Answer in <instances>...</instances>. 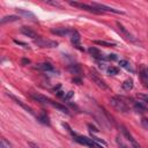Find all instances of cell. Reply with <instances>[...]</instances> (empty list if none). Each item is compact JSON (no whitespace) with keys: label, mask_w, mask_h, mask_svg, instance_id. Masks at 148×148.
<instances>
[{"label":"cell","mask_w":148,"mask_h":148,"mask_svg":"<svg viewBox=\"0 0 148 148\" xmlns=\"http://www.w3.org/2000/svg\"><path fill=\"white\" fill-rule=\"evenodd\" d=\"M110 104H111V106H112L116 111H118V112L125 113V112H127V111L130 110V108H128V105L126 104V102L124 101V98L118 97V96L111 97V98H110Z\"/></svg>","instance_id":"1"},{"label":"cell","mask_w":148,"mask_h":148,"mask_svg":"<svg viewBox=\"0 0 148 148\" xmlns=\"http://www.w3.org/2000/svg\"><path fill=\"white\" fill-rule=\"evenodd\" d=\"M74 140L83 146H87L89 148H103L101 145H98L94 139L87 138V136H81V135H74Z\"/></svg>","instance_id":"2"},{"label":"cell","mask_w":148,"mask_h":148,"mask_svg":"<svg viewBox=\"0 0 148 148\" xmlns=\"http://www.w3.org/2000/svg\"><path fill=\"white\" fill-rule=\"evenodd\" d=\"M35 44L39 47H46V49H51V47H57L58 46V42L56 40H51V39H46L43 37H38L35 39Z\"/></svg>","instance_id":"3"},{"label":"cell","mask_w":148,"mask_h":148,"mask_svg":"<svg viewBox=\"0 0 148 148\" xmlns=\"http://www.w3.org/2000/svg\"><path fill=\"white\" fill-rule=\"evenodd\" d=\"M89 76H90V79L92 80V82H94L98 88H101L102 90H109V89H110L109 86L106 84V82H105L102 77H99V76L97 75V73H95L94 71H91V72L89 73Z\"/></svg>","instance_id":"4"},{"label":"cell","mask_w":148,"mask_h":148,"mask_svg":"<svg viewBox=\"0 0 148 148\" xmlns=\"http://www.w3.org/2000/svg\"><path fill=\"white\" fill-rule=\"evenodd\" d=\"M69 5L73 6V7H76V8H80V9H84V10H88L90 13H94V14H101L102 12L98 10L97 8H95L94 6L91 5H87V3H82V2H76V1H69Z\"/></svg>","instance_id":"5"},{"label":"cell","mask_w":148,"mask_h":148,"mask_svg":"<svg viewBox=\"0 0 148 148\" xmlns=\"http://www.w3.org/2000/svg\"><path fill=\"white\" fill-rule=\"evenodd\" d=\"M91 6H94L95 8H97L98 10H101L102 13L103 12H110V13H114V14H124L123 10H119V9H116V8H112V7H109L106 5H103V3H97V2H92Z\"/></svg>","instance_id":"6"},{"label":"cell","mask_w":148,"mask_h":148,"mask_svg":"<svg viewBox=\"0 0 148 148\" xmlns=\"http://www.w3.org/2000/svg\"><path fill=\"white\" fill-rule=\"evenodd\" d=\"M117 27H118V30H119V32L123 35V37L125 38V39H127V40H130V42H135L136 39H135V37L120 23V22H117Z\"/></svg>","instance_id":"7"},{"label":"cell","mask_w":148,"mask_h":148,"mask_svg":"<svg viewBox=\"0 0 148 148\" xmlns=\"http://www.w3.org/2000/svg\"><path fill=\"white\" fill-rule=\"evenodd\" d=\"M121 132H123V134H124V136L127 139V141L131 143V147L132 148H141L140 147V145H139V142L133 138V135L125 128V127H121Z\"/></svg>","instance_id":"8"},{"label":"cell","mask_w":148,"mask_h":148,"mask_svg":"<svg viewBox=\"0 0 148 148\" xmlns=\"http://www.w3.org/2000/svg\"><path fill=\"white\" fill-rule=\"evenodd\" d=\"M30 96H31L35 101H37V102H39V103H42V104H46V105H51V104H52V99H50L49 97L43 96V95H40V94L31 92Z\"/></svg>","instance_id":"9"},{"label":"cell","mask_w":148,"mask_h":148,"mask_svg":"<svg viewBox=\"0 0 148 148\" xmlns=\"http://www.w3.org/2000/svg\"><path fill=\"white\" fill-rule=\"evenodd\" d=\"M80 40H81L80 34H79L76 30H73V32L71 34V42H72V44H73L76 49H79V50H82V51H83V49L81 47V43H80Z\"/></svg>","instance_id":"10"},{"label":"cell","mask_w":148,"mask_h":148,"mask_svg":"<svg viewBox=\"0 0 148 148\" xmlns=\"http://www.w3.org/2000/svg\"><path fill=\"white\" fill-rule=\"evenodd\" d=\"M51 32L53 35H57V36H61L62 37V36L71 35L73 32V30L69 29V28H53V29H51Z\"/></svg>","instance_id":"11"},{"label":"cell","mask_w":148,"mask_h":148,"mask_svg":"<svg viewBox=\"0 0 148 148\" xmlns=\"http://www.w3.org/2000/svg\"><path fill=\"white\" fill-rule=\"evenodd\" d=\"M16 13L18 14V16H23V17L30 18V20H32V21H36V16H35V14H32L31 12H29V10H27V9L16 8Z\"/></svg>","instance_id":"12"},{"label":"cell","mask_w":148,"mask_h":148,"mask_svg":"<svg viewBox=\"0 0 148 148\" xmlns=\"http://www.w3.org/2000/svg\"><path fill=\"white\" fill-rule=\"evenodd\" d=\"M88 52L90 53V56L91 57H94L95 59H104L105 60V57L102 54V52L97 49V47H95V46H90L89 49H88Z\"/></svg>","instance_id":"13"},{"label":"cell","mask_w":148,"mask_h":148,"mask_svg":"<svg viewBox=\"0 0 148 148\" xmlns=\"http://www.w3.org/2000/svg\"><path fill=\"white\" fill-rule=\"evenodd\" d=\"M20 32H21V34H23L24 36H28V37L34 38V39L38 38L37 34H36V32H35L32 29H30V28H28V27H22V28L20 29Z\"/></svg>","instance_id":"14"},{"label":"cell","mask_w":148,"mask_h":148,"mask_svg":"<svg viewBox=\"0 0 148 148\" xmlns=\"http://www.w3.org/2000/svg\"><path fill=\"white\" fill-rule=\"evenodd\" d=\"M36 69H39V71H43V72H53L54 68L53 66L50 64V62H42V64H37L35 66Z\"/></svg>","instance_id":"15"},{"label":"cell","mask_w":148,"mask_h":148,"mask_svg":"<svg viewBox=\"0 0 148 148\" xmlns=\"http://www.w3.org/2000/svg\"><path fill=\"white\" fill-rule=\"evenodd\" d=\"M7 95H8V96H9L12 99H14V101H15V103H16V104H18L21 108H23L25 111H28L29 113H34V111H32V109H31L30 106H28V105H27V104H24L22 101H20L18 98H16L14 95H12V94H9V92H7Z\"/></svg>","instance_id":"16"},{"label":"cell","mask_w":148,"mask_h":148,"mask_svg":"<svg viewBox=\"0 0 148 148\" xmlns=\"http://www.w3.org/2000/svg\"><path fill=\"white\" fill-rule=\"evenodd\" d=\"M139 76H140V80H141L142 84H143L146 88H148V68H147V67H143V68L140 71Z\"/></svg>","instance_id":"17"},{"label":"cell","mask_w":148,"mask_h":148,"mask_svg":"<svg viewBox=\"0 0 148 148\" xmlns=\"http://www.w3.org/2000/svg\"><path fill=\"white\" fill-rule=\"evenodd\" d=\"M68 71H69L72 74H76V75H79V74L82 73L81 66H80L79 64H71V65L68 66Z\"/></svg>","instance_id":"18"},{"label":"cell","mask_w":148,"mask_h":148,"mask_svg":"<svg viewBox=\"0 0 148 148\" xmlns=\"http://www.w3.org/2000/svg\"><path fill=\"white\" fill-rule=\"evenodd\" d=\"M133 109H134V111L136 113H145L147 111V108L142 103H140V102H135L133 104Z\"/></svg>","instance_id":"19"},{"label":"cell","mask_w":148,"mask_h":148,"mask_svg":"<svg viewBox=\"0 0 148 148\" xmlns=\"http://www.w3.org/2000/svg\"><path fill=\"white\" fill-rule=\"evenodd\" d=\"M20 20V16L17 15H8V16H3L1 18V24H6L8 22H15V21H18Z\"/></svg>","instance_id":"20"},{"label":"cell","mask_w":148,"mask_h":148,"mask_svg":"<svg viewBox=\"0 0 148 148\" xmlns=\"http://www.w3.org/2000/svg\"><path fill=\"white\" fill-rule=\"evenodd\" d=\"M121 88L125 90V91H130L133 89V80L132 79H127L125 80L123 83H121Z\"/></svg>","instance_id":"21"},{"label":"cell","mask_w":148,"mask_h":148,"mask_svg":"<svg viewBox=\"0 0 148 148\" xmlns=\"http://www.w3.org/2000/svg\"><path fill=\"white\" fill-rule=\"evenodd\" d=\"M37 119L42 123V124H44V125H50V119H49V117H47V114L45 113V112H42L40 114H38L37 116Z\"/></svg>","instance_id":"22"},{"label":"cell","mask_w":148,"mask_h":148,"mask_svg":"<svg viewBox=\"0 0 148 148\" xmlns=\"http://www.w3.org/2000/svg\"><path fill=\"white\" fill-rule=\"evenodd\" d=\"M136 97L139 98L140 103H142L146 108H148V94H140V95H136Z\"/></svg>","instance_id":"23"},{"label":"cell","mask_w":148,"mask_h":148,"mask_svg":"<svg viewBox=\"0 0 148 148\" xmlns=\"http://www.w3.org/2000/svg\"><path fill=\"white\" fill-rule=\"evenodd\" d=\"M51 106L56 108L57 110H59V111H61V112H64V113H68V109H67L65 105H61V104H59V103H56V102H53V101H52V104H51Z\"/></svg>","instance_id":"24"},{"label":"cell","mask_w":148,"mask_h":148,"mask_svg":"<svg viewBox=\"0 0 148 148\" xmlns=\"http://www.w3.org/2000/svg\"><path fill=\"white\" fill-rule=\"evenodd\" d=\"M94 44L101 45V46H106V47H112V46H114V43H110V42H106V40H97V39L94 40Z\"/></svg>","instance_id":"25"},{"label":"cell","mask_w":148,"mask_h":148,"mask_svg":"<svg viewBox=\"0 0 148 148\" xmlns=\"http://www.w3.org/2000/svg\"><path fill=\"white\" fill-rule=\"evenodd\" d=\"M119 65H120V67H123V68H125L127 71L133 72V69H132V67H131V65H130V62L127 60H120L119 61Z\"/></svg>","instance_id":"26"},{"label":"cell","mask_w":148,"mask_h":148,"mask_svg":"<svg viewBox=\"0 0 148 148\" xmlns=\"http://www.w3.org/2000/svg\"><path fill=\"white\" fill-rule=\"evenodd\" d=\"M106 72H108V74H110V75H116V74L119 73V68H118V67H114V66H110V67L106 69Z\"/></svg>","instance_id":"27"},{"label":"cell","mask_w":148,"mask_h":148,"mask_svg":"<svg viewBox=\"0 0 148 148\" xmlns=\"http://www.w3.org/2000/svg\"><path fill=\"white\" fill-rule=\"evenodd\" d=\"M0 148H13V146H12V145H10V142H9V141H7L5 138H1Z\"/></svg>","instance_id":"28"},{"label":"cell","mask_w":148,"mask_h":148,"mask_svg":"<svg viewBox=\"0 0 148 148\" xmlns=\"http://www.w3.org/2000/svg\"><path fill=\"white\" fill-rule=\"evenodd\" d=\"M141 126L145 130H148V118H142L141 119Z\"/></svg>","instance_id":"29"},{"label":"cell","mask_w":148,"mask_h":148,"mask_svg":"<svg viewBox=\"0 0 148 148\" xmlns=\"http://www.w3.org/2000/svg\"><path fill=\"white\" fill-rule=\"evenodd\" d=\"M117 143H118L119 148H127V146L123 142V140H120V138H119V136H117Z\"/></svg>","instance_id":"30"},{"label":"cell","mask_w":148,"mask_h":148,"mask_svg":"<svg viewBox=\"0 0 148 148\" xmlns=\"http://www.w3.org/2000/svg\"><path fill=\"white\" fill-rule=\"evenodd\" d=\"M117 59V56L116 54H108L106 57H105V60H116Z\"/></svg>","instance_id":"31"},{"label":"cell","mask_w":148,"mask_h":148,"mask_svg":"<svg viewBox=\"0 0 148 148\" xmlns=\"http://www.w3.org/2000/svg\"><path fill=\"white\" fill-rule=\"evenodd\" d=\"M73 95H74V92H73V91H68V92H67V95L65 96V101L67 102V101H68V99H69V98H71Z\"/></svg>","instance_id":"32"},{"label":"cell","mask_w":148,"mask_h":148,"mask_svg":"<svg viewBox=\"0 0 148 148\" xmlns=\"http://www.w3.org/2000/svg\"><path fill=\"white\" fill-rule=\"evenodd\" d=\"M73 82H76L77 84H80L81 83V80L80 79H73Z\"/></svg>","instance_id":"33"},{"label":"cell","mask_w":148,"mask_h":148,"mask_svg":"<svg viewBox=\"0 0 148 148\" xmlns=\"http://www.w3.org/2000/svg\"><path fill=\"white\" fill-rule=\"evenodd\" d=\"M29 62H30L29 59H23V60H22V64H29Z\"/></svg>","instance_id":"34"}]
</instances>
